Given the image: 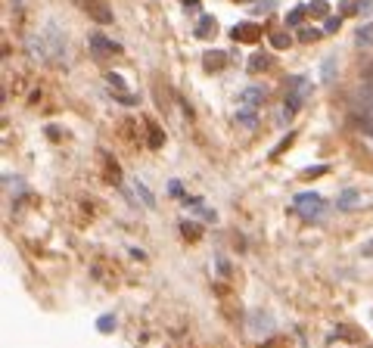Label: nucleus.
<instances>
[{
  "instance_id": "obj_15",
  "label": "nucleus",
  "mask_w": 373,
  "mask_h": 348,
  "mask_svg": "<svg viewBox=\"0 0 373 348\" xmlns=\"http://www.w3.org/2000/svg\"><path fill=\"white\" fill-rule=\"evenodd\" d=\"M298 37H302L305 44H311V41H317V37H320V31L317 28H302V34H298Z\"/></svg>"
},
{
  "instance_id": "obj_21",
  "label": "nucleus",
  "mask_w": 373,
  "mask_h": 348,
  "mask_svg": "<svg viewBox=\"0 0 373 348\" xmlns=\"http://www.w3.org/2000/svg\"><path fill=\"white\" fill-rule=\"evenodd\" d=\"M355 196H358V193H355V190H345V193H342V205L348 208V205L355 202Z\"/></svg>"
},
{
  "instance_id": "obj_18",
  "label": "nucleus",
  "mask_w": 373,
  "mask_h": 348,
  "mask_svg": "<svg viewBox=\"0 0 373 348\" xmlns=\"http://www.w3.org/2000/svg\"><path fill=\"white\" fill-rule=\"evenodd\" d=\"M112 327H115V320H112L109 314H106V317H100V330H103V333H112Z\"/></svg>"
},
{
  "instance_id": "obj_6",
  "label": "nucleus",
  "mask_w": 373,
  "mask_h": 348,
  "mask_svg": "<svg viewBox=\"0 0 373 348\" xmlns=\"http://www.w3.org/2000/svg\"><path fill=\"white\" fill-rule=\"evenodd\" d=\"M224 62H227V56H224L221 50H208V53H205V59H202V65H205L208 72H218V68H224Z\"/></svg>"
},
{
  "instance_id": "obj_20",
  "label": "nucleus",
  "mask_w": 373,
  "mask_h": 348,
  "mask_svg": "<svg viewBox=\"0 0 373 348\" xmlns=\"http://www.w3.org/2000/svg\"><path fill=\"white\" fill-rule=\"evenodd\" d=\"M106 81H109L112 87H119V90H125V81L119 78V75H106Z\"/></svg>"
},
{
  "instance_id": "obj_3",
  "label": "nucleus",
  "mask_w": 373,
  "mask_h": 348,
  "mask_svg": "<svg viewBox=\"0 0 373 348\" xmlns=\"http://www.w3.org/2000/svg\"><path fill=\"white\" fill-rule=\"evenodd\" d=\"M84 10H87V16H90L94 22H100V25H109V22H112V10H109L106 0H84Z\"/></svg>"
},
{
  "instance_id": "obj_9",
  "label": "nucleus",
  "mask_w": 373,
  "mask_h": 348,
  "mask_svg": "<svg viewBox=\"0 0 373 348\" xmlns=\"http://www.w3.org/2000/svg\"><path fill=\"white\" fill-rule=\"evenodd\" d=\"M271 56H265V53H258V56H252L249 59V72H265V68H271Z\"/></svg>"
},
{
  "instance_id": "obj_5",
  "label": "nucleus",
  "mask_w": 373,
  "mask_h": 348,
  "mask_svg": "<svg viewBox=\"0 0 373 348\" xmlns=\"http://www.w3.org/2000/svg\"><path fill=\"white\" fill-rule=\"evenodd\" d=\"M100 159H103V177L106 183H119L122 180V171H119V162L109 156V152H100Z\"/></svg>"
},
{
  "instance_id": "obj_17",
  "label": "nucleus",
  "mask_w": 373,
  "mask_h": 348,
  "mask_svg": "<svg viewBox=\"0 0 373 348\" xmlns=\"http://www.w3.org/2000/svg\"><path fill=\"white\" fill-rule=\"evenodd\" d=\"M339 25H342V16H330V19L323 22V28H327V31H336Z\"/></svg>"
},
{
  "instance_id": "obj_12",
  "label": "nucleus",
  "mask_w": 373,
  "mask_h": 348,
  "mask_svg": "<svg viewBox=\"0 0 373 348\" xmlns=\"http://www.w3.org/2000/svg\"><path fill=\"white\" fill-rule=\"evenodd\" d=\"M327 13H330L327 0H314V4H308V16H327Z\"/></svg>"
},
{
  "instance_id": "obj_8",
  "label": "nucleus",
  "mask_w": 373,
  "mask_h": 348,
  "mask_svg": "<svg viewBox=\"0 0 373 348\" xmlns=\"http://www.w3.org/2000/svg\"><path fill=\"white\" fill-rule=\"evenodd\" d=\"M212 31H218L215 16H202V19H199V25H196V37H208Z\"/></svg>"
},
{
  "instance_id": "obj_11",
  "label": "nucleus",
  "mask_w": 373,
  "mask_h": 348,
  "mask_svg": "<svg viewBox=\"0 0 373 348\" xmlns=\"http://www.w3.org/2000/svg\"><path fill=\"white\" fill-rule=\"evenodd\" d=\"M271 44H274L277 50H286V47L292 44V37H289L286 31H274V34H271Z\"/></svg>"
},
{
  "instance_id": "obj_13",
  "label": "nucleus",
  "mask_w": 373,
  "mask_h": 348,
  "mask_svg": "<svg viewBox=\"0 0 373 348\" xmlns=\"http://www.w3.org/2000/svg\"><path fill=\"white\" fill-rule=\"evenodd\" d=\"M305 16H308V7H298V10H292V13L286 16V25H302Z\"/></svg>"
},
{
  "instance_id": "obj_14",
  "label": "nucleus",
  "mask_w": 373,
  "mask_h": 348,
  "mask_svg": "<svg viewBox=\"0 0 373 348\" xmlns=\"http://www.w3.org/2000/svg\"><path fill=\"white\" fill-rule=\"evenodd\" d=\"M358 44H364V47L373 44V25H364V28L358 31Z\"/></svg>"
},
{
  "instance_id": "obj_4",
  "label": "nucleus",
  "mask_w": 373,
  "mask_h": 348,
  "mask_svg": "<svg viewBox=\"0 0 373 348\" xmlns=\"http://www.w3.org/2000/svg\"><path fill=\"white\" fill-rule=\"evenodd\" d=\"M230 34H234V41H243V44H255L258 37H261V28H258V25H252V22H243V25H237Z\"/></svg>"
},
{
  "instance_id": "obj_16",
  "label": "nucleus",
  "mask_w": 373,
  "mask_h": 348,
  "mask_svg": "<svg viewBox=\"0 0 373 348\" xmlns=\"http://www.w3.org/2000/svg\"><path fill=\"white\" fill-rule=\"evenodd\" d=\"M183 237L186 240H199V227L196 224H183Z\"/></svg>"
},
{
  "instance_id": "obj_7",
  "label": "nucleus",
  "mask_w": 373,
  "mask_h": 348,
  "mask_svg": "<svg viewBox=\"0 0 373 348\" xmlns=\"http://www.w3.org/2000/svg\"><path fill=\"white\" fill-rule=\"evenodd\" d=\"M240 100H243L246 106H258L261 100H265V90H261V87H246V90L240 94Z\"/></svg>"
},
{
  "instance_id": "obj_2",
  "label": "nucleus",
  "mask_w": 373,
  "mask_h": 348,
  "mask_svg": "<svg viewBox=\"0 0 373 348\" xmlns=\"http://www.w3.org/2000/svg\"><path fill=\"white\" fill-rule=\"evenodd\" d=\"M295 208L305 218H314V215L323 212V199L317 196V193H302V196H295Z\"/></svg>"
},
{
  "instance_id": "obj_22",
  "label": "nucleus",
  "mask_w": 373,
  "mask_h": 348,
  "mask_svg": "<svg viewBox=\"0 0 373 348\" xmlns=\"http://www.w3.org/2000/svg\"><path fill=\"white\" fill-rule=\"evenodd\" d=\"M137 190H140V196H143V202H146V205H153V196H149V190H146V187H137Z\"/></svg>"
},
{
  "instance_id": "obj_1",
  "label": "nucleus",
  "mask_w": 373,
  "mask_h": 348,
  "mask_svg": "<svg viewBox=\"0 0 373 348\" xmlns=\"http://www.w3.org/2000/svg\"><path fill=\"white\" fill-rule=\"evenodd\" d=\"M90 50H94V56H97V59H106V56L122 53V44L109 41V37H103V34H90Z\"/></svg>"
},
{
  "instance_id": "obj_23",
  "label": "nucleus",
  "mask_w": 373,
  "mask_h": 348,
  "mask_svg": "<svg viewBox=\"0 0 373 348\" xmlns=\"http://www.w3.org/2000/svg\"><path fill=\"white\" fill-rule=\"evenodd\" d=\"M364 255H373V243H367V246H364Z\"/></svg>"
},
{
  "instance_id": "obj_19",
  "label": "nucleus",
  "mask_w": 373,
  "mask_h": 348,
  "mask_svg": "<svg viewBox=\"0 0 373 348\" xmlns=\"http://www.w3.org/2000/svg\"><path fill=\"white\" fill-rule=\"evenodd\" d=\"M320 174H327V165H317V168H308L302 177H320Z\"/></svg>"
},
{
  "instance_id": "obj_10",
  "label": "nucleus",
  "mask_w": 373,
  "mask_h": 348,
  "mask_svg": "<svg viewBox=\"0 0 373 348\" xmlns=\"http://www.w3.org/2000/svg\"><path fill=\"white\" fill-rule=\"evenodd\" d=\"M162 143H165V134H162V128L149 122V149H159Z\"/></svg>"
}]
</instances>
